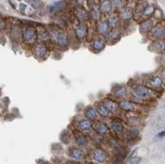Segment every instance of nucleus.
Masks as SVG:
<instances>
[{
  "label": "nucleus",
  "instance_id": "obj_4",
  "mask_svg": "<svg viewBox=\"0 0 165 164\" xmlns=\"http://www.w3.org/2000/svg\"><path fill=\"white\" fill-rule=\"evenodd\" d=\"M92 157L94 160H96L99 163H103L107 159V153L103 149H96L92 153Z\"/></svg>",
  "mask_w": 165,
  "mask_h": 164
},
{
  "label": "nucleus",
  "instance_id": "obj_21",
  "mask_svg": "<svg viewBox=\"0 0 165 164\" xmlns=\"http://www.w3.org/2000/svg\"><path fill=\"white\" fill-rule=\"evenodd\" d=\"M106 107L107 108V110H108L109 111H116V110H117V105L113 102V101H112V100H110V99H107L106 100Z\"/></svg>",
  "mask_w": 165,
  "mask_h": 164
},
{
  "label": "nucleus",
  "instance_id": "obj_19",
  "mask_svg": "<svg viewBox=\"0 0 165 164\" xmlns=\"http://www.w3.org/2000/svg\"><path fill=\"white\" fill-rule=\"evenodd\" d=\"M108 26L107 22H101L97 25V31L102 34H106L108 31Z\"/></svg>",
  "mask_w": 165,
  "mask_h": 164
},
{
  "label": "nucleus",
  "instance_id": "obj_38",
  "mask_svg": "<svg viewBox=\"0 0 165 164\" xmlns=\"http://www.w3.org/2000/svg\"><path fill=\"white\" fill-rule=\"evenodd\" d=\"M67 164H79L78 163H76V162H68Z\"/></svg>",
  "mask_w": 165,
  "mask_h": 164
},
{
  "label": "nucleus",
  "instance_id": "obj_8",
  "mask_svg": "<svg viewBox=\"0 0 165 164\" xmlns=\"http://www.w3.org/2000/svg\"><path fill=\"white\" fill-rule=\"evenodd\" d=\"M149 83L154 88H159L163 84V80L159 76H153L149 79Z\"/></svg>",
  "mask_w": 165,
  "mask_h": 164
},
{
  "label": "nucleus",
  "instance_id": "obj_1",
  "mask_svg": "<svg viewBox=\"0 0 165 164\" xmlns=\"http://www.w3.org/2000/svg\"><path fill=\"white\" fill-rule=\"evenodd\" d=\"M36 36V30L33 27H27L23 31V37L25 41L31 42V41L35 40Z\"/></svg>",
  "mask_w": 165,
  "mask_h": 164
},
{
  "label": "nucleus",
  "instance_id": "obj_11",
  "mask_svg": "<svg viewBox=\"0 0 165 164\" xmlns=\"http://www.w3.org/2000/svg\"><path fill=\"white\" fill-rule=\"evenodd\" d=\"M105 47V41L101 38H97L92 41V48L96 51H102Z\"/></svg>",
  "mask_w": 165,
  "mask_h": 164
},
{
  "label": "nucleus",
  "instance_id": "obj_18",
  "mask_svg": "<svg viewBox=\"0 0 165 164\" xmlns=\"http://www.w3.org/2000/svg\"><path fill=\"white\" fill-rule=\"evenodd\" d=\"M120 107L125 111H133L135 108V105L133 103L130 102H126V101H123L120 103Z\"/></svg>",
  "mask_w": 165,
  "mask_h": 164
},
{
  "label": "nucleus",
  "instance_id": "obj_31",
  "mask_svg": "<svg viewBox=\"0 0 165 164\" xmlns=\"http://www.w3.org/2000/svg\"><path fill=\"white\" fill-rule=\"evenodd\" d=\"M147 3L146 2H144V1H141V2H140L138 4H137L136 8V11L137 12H142V11L144 9V8L147 6Z\"/></svg>",
  "mask_w": 165,
  "mask_h": 164
},
{
  "label": "nucleus",
  "instance_id": "obj_23",
  "mask_svg": "<svg viewBox=\"0 0 165 164\" xmlns=\"http://www.w3.org/2000/svg\"><path fill=\"white\" fill-rule=\"evenodd\" d=\"M97 131L101 135H106L108 133L109 130L106 124H103V123H99L97 125Z\"/></svg>",
  "mask_w": 165,
  "mask_h": 164
},
{
  "label": "nucleus",
  "instance_id": "obj_27",
  "mask_svg": "<svg viewBox=\"0 0 165 164\" xmlns=\"http://www.w3.org/2000/svg\"><path fill=\"white\" fill-rule=\"evenodd\" d=\"M138 135H139V130L137 129H132V130H128L125 133V137L128 139H134V138H136Z\"/></svg>",
  "mask_w": 165,
  "mask_h": 164
},
{
  "label": "nucleus",
  "instance_id": "obj_36",
  "mask_svg": "<svg viewBox=\"0 0 165 164\" xmlns=\"http://www.w3.org/2000/svg\"><path fill=\"white\" fill-rule=\"evenodd\" d=\"M113 4L116 8H121L123 6V0H113Z\"/></svg>",
  "mask_w": 165,
  "mask_h": 164
},
{
  "label": "nucleus",
  "instance_id": "obj_33",
  "mask_svg": "<svg viewBox=\"0 0 165 164\" xmlns=\"http://www.w3.org/2000/svg\"><path fill=\"white\" fill-rule=\"evenodd\" d=\"M99 13H100V10L99 9H97V8H92L91 10V17L92 18H94V19H97L98 17H99Z\"/></svg>",
  "mask_w": 165,
  "mask_h": 164
},
{
  "label": "nucleus",
  "instance_id": "obj_37",
  "mask_svg": "<svg viewBox=\"0 0 165 164\" xmlns=\"http://www.w3.org/2000/svg\"><path fill=\"white\" fill-rule=\"evenodd\" d=\"M140 162V159H139V158H133L130 160L131 164H138Z\"/></svg>",
  "mask_w": 165,
  "mask_h": 164
},
{
  "label": "nucleus",
  "instance_id": "obj_26",
  "mask_svg": "<svg viewBox=\"0 0 165 164\" xmlns=\"http://www.w3.org/2000/svg\"><path fill=\"white\" fill-rule=\"evenodd\" d=\"M125 88L122 86H117L114 88V93L117 96H123L125 95Z\"/></svg>",
  "mask_w": 165,
  "mask_h": 164
},
{
  "label": "nucleus",
  "instance_id": "obj_6",
  "mask_svg": "<svg viewBox=\"0 0 165 164\" xmlns=\"http://www.w3.org/2000/svg\"><path fill=\"white\" fill-rule=\"evenodd\" d=\"M112 9V3L110 0H103L100 3L99 10L104 13H108Z\"/></svg>",
  "mask_w": 165,
  "mask_h": 164
},
{
  "label": "nucleus",
  "instance_id": "obj_13",
  "mask_svg": "<svg viewBox=\"0 0 165 164\" xmlns=\"http://www.w3.org/2000/svg\"><path fill=\"white\" fill-rule=\"evenodd\" d=\"M97 110L98 114L103 116V117H106L109 114V111L107 110V108L106 107V106L103 104V103H98L97 105Z\"/></svg>",
  "mask_w": 165,
  "mask_h": 164
},
{
  "label": "nucleus",
  "instance_id": "obj_12",
  "mask_svg": "<svg viewBox=\"0 0 165 164\" xmlns=\"http://www.w3.org/2000/svg\"><path fill=\"white\" fill-rule=\"evenodd\" d=\"M75 14L80 20H86L88 17V14L84 8H77L75 9Z\"/></svg>",
  "mask_w": 165,
  "mask_h": 164
},
{
  "label": "nucleus",
  "instance_id": "obj_9",
  "mask_svg": "<svg viewBox=\"0 0 165 164\" xmlns=\"http://www.w3.org/2000/svg\"><path fill=\"white\" fill-rule=\"evenodd\" d=\"M154 26V20L153 19H148L146 21H144V23H142L140 26V30L142 31V32H145L149 30L153 27Z\"/></svg>",
  "mask_w": 165,
  "mask_h": 164
},
{
  "label": "nucleus",
  "instance_id": "obj_30",
  "mask_svg": "<svg viewBox=\"0 0 165 164\" xmlns=\"http://www.w3.org/2000/svg\"><path fill=\"white\" fill-rule=\"evenodd\" d=\"M108 25H110L111 27H116L119 25V18L116 16H112L109 18L108 20Z\"/></svg>",
  "mask_w": 165,
  "mask_h": 164
},
{
  "label": "nucleus",
  "instance_id": "obj_15",
  "mask_svg": "<svg viewBox=\"0 0 165 164\" xmlns=\"http://www.w3.org/2000/svg\"><path fill=\"white\" fill-rule=\"evenodd\" d=\"M57 42L61 46H67L68 44V37L64 33H60L57 36Z\"/></svg>",
  "mask_w": 165,
  "mask_h": 164
},
{
  "label": "nucleus",
  "instance_id": "obj_22",
  "mask_svg": "<svg viewBox=\"0 0 165 164\" xmlns=\"http://www.w3.org/2000/svg\"><path fill=\"white\" fill-rule=\"evenodd\" d=\"M76 143L82 147H85L88 144V140L87 137H85L84 135H79L76 139Z\"/></svg>",
  "mask_w": 165,
  "mask_h": 164
},
{
  "label": "nucleus",
  "instance_id": "obj_5",
  "mask_svg": "<svg viewBox=\"0 0 165 164\" xmlns=\"http://www.w3.org/2000/svg\"><path fill=\"white\" fill-rule=\"evenodd\" d=\"M135 93L139 97H142L144 98L146 96H148L150 94V90L148 87H144V86H137L135 88Z\"/></svg>",
  "mask_w": 165,
  "mask_h": 164
},
{
  "label": "nucleus",
  "instance_id": "obj_3",
  "mask_svg": "<svg viewBox=\"0 0 165 164\" xmlns=\"http://www.w3.org/2000/svg\"><path fill=\"white\" fill-rule=\"evenodd\" d=\"M16 8L19 11V12H21L22 14L26 15V16H31L34 12V9L31 6H27L26 3H23L17 4Z\"/></svg>",
  "mask_w": 165,
  "mask_h": 164
},
{
  "label": "nucleus",
  "instance_id": "obj_39",
  "mask_svg": "<svg viewBox=\"0 0 165 164\" xmlns=\"http://www.w3.org/2000/svg\"><path fill=\"white\" fill-rule=\"evenodd\" d=\"M93 2H97V1H98V0H92Z\"/></svg>",
  "mask_w": 165,
  "mask_h": 164
},
{
  "label": "nucleus",
  "instance_id": "obj_10",
  "mask_svg": "<svg viewBox=\"0 0 165 164\" xmlns=\"http://www.w3.org/2000/svg\"><path fill=\"white\" fill-rule=\"evenodd\" d=\"M70 156L74 159L77 160H81V159H84V153L78 148H73L70 151Z\"/></svg>",
  "mask_w": 165,
  "mask_h": 164
},
{
  "label": "nucleus",
  "instance_id": "obj_2",
  "mask_svg": "<svg viewBox=\"0 0 165 164\" xmlns=\"http://www.w3.org/2000/svg\"><path fill=\"white\" fill-rule=\"evenodd\" d=\"M47 53V47L43 43L36 44L33 47V54L36 57L45 56Z\"/></svg>",
  "mask_w": 165,
  "mask_h": 164
},
{
  "label": "nucleus",
  "instance_id": "obj_24",
  "mask_svg": "<svg viewBox=\"0 0 165 164\" xmlns=\"http://www.w3.org/2000/svg\"><path fill=\"white\" fill-rule=\"evenodd\" d=\"M25 2H27L33 9H37L41 6L40 0H25Z\"/></svg>",
  "mask_w": 165,
  "mask_h": 164
},
{
  "label": "nucleus",
  "instance_id": "obj_7",
  "mask_svg": "<svg viewBox=\"0 0 165 164\" xmlns=\"http://www.w3.org/2000/svg\"><path fill=\"white\" fill-rule=\"evenodd\" d=\"M164 35V31L163 27H155L153 30H152V33H151V37L154 38V39H159L163 37Z\"/></svg>",
  "mask_w": 165,
  "mask_h": 164
},
{
  "label": "nucleus",
  "instance_id": "obj_28",
  "mask_svg": "<svg viewBox=\"0 0 165 164\" xmlns=\"http://www.w3.org/2000/svg\"><path fill=\"white\" fill-rule=\"evenodd\" d=\"M120 33L118 30H112V31L109 32L108 39L110 40H115L120 38Z\"/></svg>",
  "mask_w": 165,
  "mask_h": 164
},
{
  "label": "nucleus",
  "instance_id": "obj_35",
  "mask_svg": "<svg viewBox=\"0 0 165 164\" xmlns=\"http://www.w3.org/2000/svg\"><path fill=\"white\" fill-rule=\"evenodd\" d=\"M39 34H40V36L41 37V39H43V40L48 38V33H47V31H46L45 29H40V31H39Z\"/></svg>",
  "mask_w": 165,
  "mask_h": 164
},
{
  "label": "nucleus",
  "instance_id": "obj_17",
  "mask_svg": "<svg viewBox=\"0 0 165 164\" xmlns=\"http://www.w3.org/2000/svg\"><path fill=\"white\" fill-rule=\"evenodd\" d=\"M91 122L87 120H83L82 121H80L79 124V130H83V131H88V130H89L91 129Z\"/></svg>",
  "mask_w": 165,
  "mask_h": 164
},
{
  "label": "nucleus",
  "instance_id": "obj_14",
  "mask_svg": "<svg viewBox=\"0 0 165 164\" xmlns=\"http://www.w3.org/2000/svg\"><path fill=\"white\" fill-rule=\"evenodd\" d=\"M76 36H78V38L80 40H83L86 37L87 35V27L85 26H79V27L76 29Z\"/></svg>",
  "mask_w": 165,
  "mask_h": 164
},
{
  "label": "nucleus",
  "instance_id": "obj_29",
  "mask_svg": "<svg viewBox=\"0 0 165 164\" xmlns=\"http://www.w3.org/2000/svg\"><path fill=\"white\" fill-rule=\"evenodd\" d=\"M120 17L122 19H130L132 17V12L129 9H122L120 12Z\"/></svg>",
  "mask_w": 165,
  "mask_h": 164
},
{
  "label": "nucleus",
  "instance_id": "obj_20",
  "mask_svg": "<svg viewBox=\"0 0 165 164\" xmlns=\"http://www.w3.org/2000/svg\"><path fill=\"white\" fill-rule=\"evenodd\" d=\"M112 130L115 131V132H116V133H120V132H121L122 130H123V124L120 121V120H114L113 122H112Z\"/></svg>",
  "mask_w": 165,
  "mask_h": 164
},
{
  "label": "nucleus",
  "instance_id": "obj_34",
  "mask_svg": "<svg viewBox=\"0 0 165 164\" xmlns=\"http://www.w3.org/2000/svg\"><path fill=\"white\" fill-rule=\"evenodd\" d=\"M114 164H124V156L117 155V157L114 160Z\"/></svg>",
  "mask_w": 165,
  "mask_h": 164
},
{
  "label": "nucleus",
  "instance_id": "obj_32",
  "mask_svg": "<svg viewBox=\"0 0 165 164\" xmlns=\"http://www.w3.org/2000/svg\"><path fill=\"white\" fill-rule=\"evenodd\" d=\"M61 7H62V3L61 2H57V3H55L53 5L50 7V11L53 12L58 10L59 8H60Z\"/></svg>",
  "mask_w": 165,
  "mask_h": 164
},
{
  "label": "nucleus",
  "instance_id": "obj_16",
  "mask_svg": "<svg viewBox=\"0 0 165 164\" xmlns=\"http://www.w3.org/2000/svg\"><path fill=\"white\" fill-rule=\"evenodd\" d=\"M154 10H155V6L153 3L151 4H147V6L144 8V9L142 11V14L145 17H149L151 16L154 13Z\"/></svg>",
  "mask_w": 165,
  "mask_h": 164
},
{
  "label": "nucleus",
  "instance_id": "obj_25",
  "mask_svg": "<svg viewBox=\"0 0 165 164\" xmlns=\"http://www.w3.org/2000/svg\"><path fill=\"white\" fill-rule=\"evenodd\" d=\"M85 115L88 119H95L97 113H96V111L94 110V108L88 107L86 110Z\"/></svg>",
  "mask_w": 165,
  "mask_h": 164
}]
</instances>
